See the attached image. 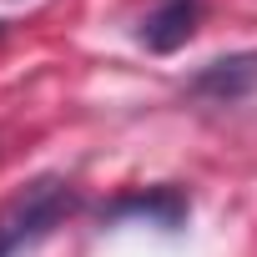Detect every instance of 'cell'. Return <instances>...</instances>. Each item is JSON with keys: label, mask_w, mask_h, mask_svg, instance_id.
I'll list each match as a JSON object with an SVG mask.
<instances>
[{"label": "cell", "mask_w": 257, "mask_h": 257, "mask_svg": "<svg viewBox=\"0 0 257 257\" xmlns=\"http://www.w3.org/2000/svg\"><path fill=\"white\" fill-rule=\"evenodd\" d=\"M76 207H81V197L66 177H56V172L36 177L11 202H0V257H16V252L46 242Z\"/></svg>", "instance_id": "obj_1"}, {"label": "cell", "mask_w": 257, "mask_h": 257, "mask_svg": "<svg viewBox=\"0 0 257 257\" xmlns=\"http://www.w3.org/2000/svg\"><path fill=\"white\" fill-rule=\"evenodd\" d=\"M192 217V197L182 187H142V192H121L111 202H101L96 222L116 227V222H152L162 232H182Z\"/></svg>", "instance_id": "obj_2"}, {"label": "cell", "mask_w": 257, "mask_h": 257, "mask_svg": "<svg viewBox=\"0 0 257 257\" xmlns=\"http://www.w3.org/2000/svg\"><path fill=\"white\" fill-rule=\"evenodd\" d=\"M252 91H257V51H237V56L207 61L187 81V96L192 101H212V106H237Z\"/></svg>", "instance_id": "obj_3"}, {"label": "cell", "mask_w": 257, "mask_h": 257, "mask_svg": "<svg viewBox=\"0 0 257 257\" xmlns=\"http://www.w3.org/2000/svg\"><path fill=\"white\" fill-rule=\"evenodd\" d=\"M197 26H202V0H162V6L142 21L137 41L152 56H172V51H182L197 36Z\"/></svg>", "instance_id": "obj_4"}]
</instances>
